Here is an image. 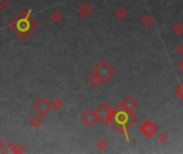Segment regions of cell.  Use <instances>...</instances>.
Here are the masks:
<instances>
[{
  "instance_id": "6da1fadb",
  "label": "cell",
  "mask_w": 183,
  "mask_h": 154,
  "mask_svg": "<svg viewBox=\"0 0 183 154\" xmlns=\"http://www.w3.org/2000/svg\"><path fill=\"white\" fill-rule=\"evenodd\" d=\"M157 130H159V128H157L156 124L153 121H151V120H147L144 124L140 125V132L146 137H148V138L152 137L153 135L157 132Z\"/></svg>"
},
{
  "instance_id": "7a4b0ae2",
  "label": "cell",
  "mask_w": 183,
  "mask_h": 154,
  "mask_svg": "<svg viewBox=\"0 0 183 154\" xmlns=\"http://www.w3.org/2000/svg\"><path fill=\"white\" fill-rule=\"evenodd\" d=\"M120 106L123 107V109H125V110L129 111V113H133L134 109L137 107V102H136L135 100H133L131 96H127L124 100V102H122L121 104H120Z\"/></svg>"
},
{
  "instance_id": "3957f363",
  "label": "cell",
  "mask_w": 183,
  "mask_h": 154,
  "mask_svg": "<svg viewBox=\"0 0 183 154\" xmlns=\"http://www.w3.org/2000/svg\"><path fill=\"white\" fill-rule=\"evenodd\" d=\"M140 22H142V24L145 25L146 27H149L153 24V18L150 14H145V15L142 17V20H140Z\"/></svg>"
},
{
  "instance_id": "277c9868",
  "label": "cell",
  "mask_w": 183,
  "mask_h": 154,
  "mask_svg": "<svg viewBox=\"0 0 183 154\" xmlns=\"http://www.w3.org/2000/svg\"><path fill=\"white\" fill-rule=\"evenodd\" d=\"M127 14H129V12H127V10L124 9V8H119V9L117 10V12H116V15H117L120 20L125 18L127 16Z\"/></svg>"
},
{
  "instance_id": "5b68a950",
  "label": "cell",
  "mask_w": 183,
  "mask_h": 154,
  "mask_svg": "<svg viewBox=\"0 0 183 154\" xmlns=\"http://www.w3.org/2000/svg\"><path fill=\"white\" fill-rule=\"evenodd\" d=\"M174 31L177 33V34H179V35L183 34V23L179 22V23H177V24H174Z\"/></svg>"
},
{
  "instance_id": "8992f818",
  "label": "cell",
  "mask_w": 183,
  "mask_h": 154,
  "mask_svg": "<svg viewBox=\"0 0 183 154\" xmlns=\"http://www.w3.org/2000/svg\"><path fill=\"white\" fill-rule=\"evenodd\" d=\"M157 140L161 143H166L168 140V135L166 134V133H161V134L157 136Z\"/></svg>"
},
{
  "instance_id": "52a82bcc",
  "label": "cell",
  "mask_w": 183,
  "mask_h": 154,
  "mask_svg": "<svg viewBox=\"0 0 183 154\" xmlns=\"http://www.w3.org/2000/svg\"><path fill=\"white\" fill-rule=\"evenodd\" d=\"M176 93H177V95L183 101V85H181L180 87L176 90Z\"/></svg>"
},
{
  "instance_id": "ba28073f",
  "label": "cell",
  "mask_w": 183,
  "mask_h": 154,
  "mask_svg": "<svg viewBox=\"0 0 183 154\" xmlns=\"http://www.w3.org/2000/svg\"><path fill=\"white\" fill-rule=\"evenodd\" d=\"M177 52L180 55H183V44H180V45L177 47Z\"/></svg>"
},
{
  "instance_id": "9c48e42d",
  "label": "cell",
  "mask_w": 183,
  "mask_h": 154,
  "mask_svg": "<svg viewBox=\"0 0 183 154\" xmlns=\"http://www.w3.org/2000/svg\"><path fill=\"white\" fill-rule=\"evenodd\" d=\"M178 67H179V70H181V71H183V60H181L180 62L178 63Z\"/></svg>"
}]
</instances>
